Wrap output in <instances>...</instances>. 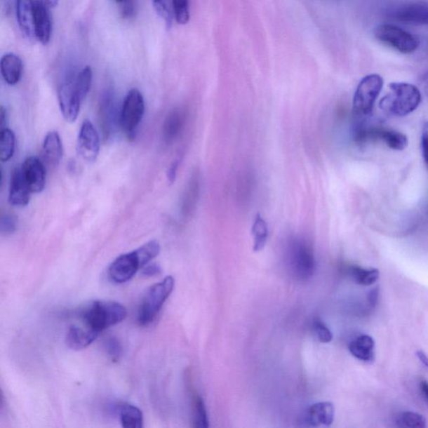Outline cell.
<instances>
[{"instance_id": "8992f818", "label": "cell", "mask_w": 428, "mask_h": 428, "mask_svg": "<svg viewBox=\"0 0 428 428\" xmlns=\"http://www.w3.org/2000/svg\"><path fill=\"white\" fill-rule=\"evenodd\" d=\"M145 112L143 95L137 89L128 91L122 104L119 124L126 138L133 141Z\"/></svg>"}, {"instance_id": "bcb514c9", "label": "cell", "mask_w": 428, "mask_h": 428, "mask_svg": "<svg viewBox=\"0 0 428 428\" xmlns=\"http://www.w3.org/2000/svg\"><path fill=\"white\" fill-rule=\"evenodd\" d=\"M43 2L46 4V7L50 8V10L52 8H55L58 4V1H56V0H45V1Z\"/></svg>"}, {"instance_id": "3957f363", "label": "cell", "mask_w": 428, "mask_h": 428, "mask_svg": "<svg viewBox=\"0 0 428 428\" xmlns=\"http://www.w3.org/2000/svg\"><path fill=\"white\" fill-rule=\"evenodd\" d=\"M174 286L175 279L173 276H168L148 289L138 309V321L140 326H149L155 320L166 300L172 294Z\"/></svg>"}, {"instance_id": "277c9868", "label": "cell", "mask_w": 428, "mask_h": 428, "mask_svg": "<svg viewBox=\"0 0 428 428\" xmlns=\"http://www.w3.org/2000/svg\"><path fill=\"white\" fill-rule=\"evenodd\" d=\"M383 85V78L378 74H370L362 79L353 98V116L355 122L364 121L371 115L375 100L381 93Z\"/></svg>"}, {"instance_id": "e0dca14e", "label": "cell", "mask_w": 428, "mask_h": 428, "mask_svg": "<svg viewBox=\"0 0 428 428\" xmlns=\"http://www.w3.org/2000/svg\"><path fill=\"white\" fill-rule=\"evenodd\" d=\"M99 334L86 326H72L69 327L65 342L67 346L75 351H81L88 347L98 337Z\"/></svg>"}, {"instance_id": "60d3db41", "label": "cell", "mask_w": 428, "mask_h": 428, "mask_svg": "<svg viewBox=\"0 0 428 428\" xmlns=\"http://www.w3.org/2000/svg\"><path fill=\"white\" fill-rule=\"evenodd\" d=\"M420 85L428 98V72L422 74L420 78Z\"/></svg>"}, {"instance_id": "2e32d148", "label": "cell", "mask_w": 428, "mask_h": 428, "mask_svg": "<svg viewBox=\"0 0 428 428\" xmlns=\"http://www.w3.org/2000/svg\"><path fill=\"white\" fill-rule=\"evenodd\" d=\"M43 163L51 168L58 167L63 156V146L60 135L55 131L48 133L43 142Z\"/></svg>"}, {"instance_id": "f546056e", "label": "cell", "mask_w": 428, "mask_h": 428, "mask_svg": "<svg viewBox=\"0 0 428 428\" xmlns=\"http://www.w3.org/2000/svg\"><path fill=\"white\" fill-rule=\"evenodd\" d=\"M91 82H93V71H91L90 67H86L84 69H82L81 71L77 74L75 80L73 81L74 86H75V88L79 95H80L82 100H84L87 94H88L91 86Z\"/></svg>"}, {"instance_id": "6da1fadb", "label": "cell", "mask_w": 428, "mask_h": 428, "mask_svg": "<svg viewBox=\"0 0 428 428\" xmlns=\"http://www.w3.org/2000/svg\"><path fill=\"white\" fill-rule=\"evenodd\" d=\"M126 309L112 300H94L79 312L85 326L98 334L113 326L119 324L126 317Z\"/></svg>"}, {"instance_id": "5bb4252c", "label": "cell", "mask_w": 428, "mask_h": 428, "mask_svg": "<svg viewBox=\"0 0 428 428\" xmlns=\"http://www.w3.org/2000/svg\"><path fill=\"white\" fill-rule=\"evenodd\" d=\"M32 4L36 39L43 45H47L52 32L51 10L43 1H32Z\"/></svg>"}, {"instance_id": "ba28073f", "label": "cell", "mask_w": 428, "mask_h": 428, "mask_svg": "<svg viewBox=\"0 0 428 428\" xmlns=\"http://www.w3.org/2000/svg\"><path fill=\"white\" fill-rule=\"evenodd\" d=\"M289 260L293 274L305 281L313 276L316 261L312 248L302 239H295L290 246Z\"/></svg>"}, {"instance_id": "9a60e30c", "label": "cell", "mask_w": 428, "mask_h": 428, "mask_svg": "<svg viewBox=\"0 0 428 428\" xmlns=\"http://www.w3.org/2000/svg\"><path fill=\"white\" fill-rule=\"evenodd\" d=\"M32 194L21 168H15L11 179L8 202L15 207H25L29 202Z\"/></svg>"}, {"instance_id": "d6a6232c", "label": "cell", "mask_w": 428, "mask_h": 428, "mask_svg": "<svg viewBox=\"0 0 428 428\" xmlns=\"http://www.w3.org/2000/svg\"><path fill=\"white\" fill-rule=\"evenodd\" d=\"M174 17L178 24L185 25L190 18L189 4L185 0H176L173 1Z\"/></svg>"}, {"instance_id": "ab89813d", "label": "cell", "mask_w": 428, "mask_h": 428, "mask_svg": "<svg viewBox=\"0 0 428 428\" xmlns=\"http://www.w3.org/2000/svg\"><path fill=\"white\" fill-rule=\"evenodd\" d=\"M178 165H179V160H175L173 161L172 165L170 166V168H169L168 172V178L170 183H173L174 181H175Z\"/></svg>"}, {"instance_id": "ffe728a7", "label": "cell", "mask_w": 428, "mask_h": 428, "mask_svg": "<svg viewBox=\"0 0 428 428\" xmlns=\"http://www.w3.org/2000/svg\"><path fill=\"white\" fill-rule=\"evenodd\" d=\"M16 15L20 28L26 37L30 39H36L32 1H29V0H19V1H17Z\"/></svg>"}, {"instance_id": "83f0119b", "label": "cell", "mask_w": 428, "mask_h": 428, "mask_svg": "<svg viewBox=\"0 0 428 428\" xmlns=\"http://www.w3.org/2000/svg\"><path fill=\"white\" fill-rule=\"evenodd\" d=\"M396 425L397 428H427V421L421 414L403 412L396 417Z\"/></svg>"}, {"instance_id": "7c38bea8", "label": "cell", "mask_w": 428, "mask_h": 428, "mask_svg": "<svg viewBox=\"0 0 428 428\" xmlns=\"http://www.w3.org/2000/svg\"><path fill=\"white\" fill-rule=\"evenodd\" d=\"M20 168L32 193H41L46 182V165L43 161L36 156H29Z\"/></svg>"}, {"instance_id": "4316f807", "label": "cell", "mask_w": 428, "mask_h": 428, "mask_svg": "<svg viewBox=\"0 0 428 428\" xmlns=\"http://www.w3.org/2000/svg\"><path fill=\"white\" fill-rule=\"evenodd\" d=\"M349 272L354 281L365 286L373 285L380 276L379 270L377 269H364L358 266H352Z\"/></svg>"}, {"instance_id": "4dcf8cb0", "label": "cell", "mask_w": 428, "mask_h": 428, "mask_svg": "<svg viewBox=\"0 0 428 428\" xmlns=\"http://www.w3.org/2000/svg\"><path fill=\"white\" fill-rule=\"evenodd\" d=\"M193 427L209 428L206 407L199 396H195L193 400Z\"/></svg>"}, {"instance_id": "8d00e7d4", "label": "cell", "mask_w": 428, "mask_h": 428, "mask_svg": "<svg viewBox=\"0 0 428 428\" xmlns=\"http://www.w3.org/2000/svg\"><path fill=\"white\" fill-rule=\"evenodd\" d=\"M116 4L122 18L130 20L134 18V16L136 15V3L133 1H119Z\"/></svg>"}, {"instance_id": "ee69618b", "label": "cell", "mask_w": 428, "mask_h": 428, "mask_svg": "<svg viewBox=\"0 0 428 428\" xmlns=\"http://www.w3.org/2000/svg\"><path fill=\"white\" fill-rule=\"evenodd\" d=\"M417 356L422 363L428 368V356L426 355V354L422 351H418L417 352Z\"/></svg>"}, {"instance_id": "f6af8a7d", "label": "cell", "mask_w": 428, "mask_h": 428, "mask_svg": "<svg viewBox=\"0 0 428 428\" xmlns=\"http://www.w3.org/2000/svg\"><path fill=\"white\" fill-rule=\"evenodd\" d=\"M421 391L424 395L425 399L428 403V382L427 381H422L420 383Z\"/></svg>"}, {"instance_id": "603a6c76", "label": "cell", "mask_w": 428, "mask_h": 428, "mask_svg": "<svg viewBox=\"0 0 428 428\" xmlns=\"http://www.w3.org/2000/svg\"><path fill=\"white\" fill-rule=\"evenodd\" d=\"M375 342L368 335H361L349 345V351L358 360L370 362L375 358Z\"/></svg>"}, {"instance_id": "d4e9b609", "label": "cell", "mask_w": 428, "mask_h": 428, "mask_svg": "<svg viewBox=\"0 0 428 428\" xmlns=\"http://www.w3.org/2000/svg\"><path fill=\"white\" fill-rule=\"evenodd\" d=\"M252 233L253 236V251L259 252L265 246L269 236V229L267 222L261 217L260 214H257L255 222H253Z\"/></svg>"}, {"instance_id": "484cf974", "label": "cell", "mask_w": 428, "mask_h": 428, "mask_svg": "<svg viewBox=\"0 0 428 428\" xmlns=\"http://www.w3.org/2000/svg\"><path fill=\"white\" fill-rule=\"evenodd\" d=\"M199 179L194 177L191 179L187 186L185 195H183L182 203V213L185 216H189L194 211L196 199L199 196Z\"/></svg>"}, {"instance_id": "b9f144b4", "label": "cell", "mask_w": 428, "mask_h": 428, "mask_svg": "<svg viewBox=\"0 0 428 428\" xmlns=\"http://www.w3.org/2000/svg\"><path fill=\"white\" fill-rule=\"evenodd\" d=\"M377 299H378V290L374 289V290H371L368 295L369 303L370 304V305H373V307H374V305H375V304H377Z\"/></svg>"}, {"instance_id": "cb8c5ba5", "label": "cell", "mask_w": 428, "mask_h": 428, "mask_svg": "<svg viewBox=\"0 0 428 428\" xmlns=\"http://www.w3.org/2000/svg\"><path fill=\"white\" fill-rule=\"evenodd\" d=\"M120 419L122 428H144L142 410L132 404L121 406Z\"/></svg>"}, {"instance_id": "f1b7e54d", "label": "cell", "mask_w": 428, "mask_h": 428, "mask_svg": "<svg viewBox=\"0 0 428 428\" xmlns=\"http://www.w3.org/2000/svg\"><path fill=\"white\" fill-rule=\"evenodd\" d=\"M15 135L8 128L1 130V140H0V159L8 161L15 154Z\"/></svg>"}, {"instance_id": "52a82bcc", "label": "cell", "mask_w": 428, "mask_h": 428, "mask_svg": "<svg viewBox=\"0 0 428 428\" xmlns=\"http://www.w3.org/2000/svg\"><path fill=\"white\" fill-rule=\"evenodd\" d=\"M375 38L400 53L410 54L420 46V41L414 34L392 25H382L374 30Z\"/></svg>"}, {"instance_id": "4fadbf2b", "label": "cell", "mask_w": 428, "mask_h": 428, "mask_svg": "<svg viewBox=\"0 0 428 428\" xmlns=\"http://www.w3.org/2000/svg\"><path fill=\"white\" fill-rule=\"evenodd\" d=\"M82 99L74 86L73 81L65 83L59 91V104L65 120L74 122L80 112Z\"/></svg>"}, {"instance_id": "7bdbcfd3", "label": "cell", "mask_w": 428, "mask_h": 428, "mask_svg": "<svg viewBox=\"0 0 428 428\" xmlns=\"http://www.w3.org/2000/svg\"><path fill=\"white\" fill-rule=\"evenodd\" d=\"M6 110L4 107H1V110H0V126H1V129H6Z\"/></svg>"}, {"instance_id": "836d02e7", "label": "cell", "mask_w": 428, "mask_h": 428, "mask_svg": "<svg viewBox=\"0 0 428 428\" xmlns=\"http://www.w3.org/2000/svg\"><path fill=\"white\" fill-rule=\"evenodd\" d=\"M104 349L113 361L119 360L123 352L120 340L116 337H108L105 340Z\"/></svg>"}, {"instance_id": "9c48e42d", "label": "cell", "mask_w": 428, "mask_h": 428, "mask_svg": "<svg viewBox=\"0 0 428 428\" xmlns=\"http://www.w3.org/2000/svg\"><path fill=\"white\" fill-rule=\"evenodd\" d=\"M144 268L141 258L136 250L125 253L112 262L107 274L110 281L115 283H123L130 281L140 269Z\"/></svg>"}, {"instance_id": "d6986e66", "label": "cell", "mask_w": 428, "mask_h": 428, "mask_svg": "<svg viewBox=\"0 0 428 428\" xmlns=\"http://www.w3.org/2000/svg\"><path fill=\"white\" fill-rule=\"evenodd\" d=\"M0 69L4 80L7 84L15 86L20 81L23 73V63L18 55L7 53L2 56Z\"/></svg>"}, {"instance_id": "ac0fdd59", "label": "cell", "mask_w": 428, "mask_h": 428, "mask_svg": "<svg viewBox=\"0 0 428 428\" xmlns=\"http://www.w3.org/2000/svg\"><path fill=\"white\" fill-rule=\"evenodd\" d=\"M308 422L314 427H330L334 422L335 407L330 401H322L312 406L308 410Z\"/></svg>"}, {"instance_id": "7402d4cb", "label": "cell", "mask_w": 428, "mask_h": 428, "mask_svg": "<svg viewBox=\"0 0 428 428\" xmlns=\"http://www.w3.org/2000/svg\"><path fill=\"white\" fill-rule=\"evenodd\" d=\"M186 120L185 112L180 109H175L170 112L164 121L163 139L166 143L170 144L175 141L182 133Z\"/></svg>"}, {"instance_id": "30bf717a", "label": "cell", "mask_w": 428, "mask_h": 428, "mask_svg": "<svg viewBox=\"0 0 428 428\" xmlns=\"http://www.w3.org/2000/svg\"><path fill=\"white\" fill-rule=\"evenodd\" d=\"M392 19L405 24L428 25V3L410 2L391 8Z\"/></svg>"}, {"instance_id": "5b68a950", "label": "cell", "mask_w": 428, "mask_h": 428, "mask_svg": "<svg viewBox=\"0 0 428 428\" xmlns=\"http://www.w3.org/2000/svg\"><path fill=\"white\" fill-rule=\"evenodd\" d=\"M353 140L357 144L382 142L392 150L401 151L407 147L408 138L399 131L371 126L365 123H355L353 128Z\"/></svg>"}, {"instance_id": "7a4b0ae2", "label": "cell", "mask_w": 428, "mask_h": 428, "mask_svg": "<svg viewBox=\"0 0 428 428\" xmlns=\"http://www.w3.org/2000/svg\"><path fill=\"white\" fill-rule=\"evenodd\" d=\"M422 102V94L417 87L406 82H392L389 93L384 95L379 107L386 114L405 116L410 114Z\"/></svg>"}, {"instance_id": "d590c367", "label": "cell", "mask_w": 428, "mask_h": 428, "mask_svg": "<svg viewBox=\"0 0 428 428\" xmlns=\"http://www.w3.org/2000/svg\"><path fill=\"white\" fill-rule=\"evenodd\" d=\"M17 218L11 213H4L0 221V230L4 235H11L17 229Z\"/></svg>"}, {"instance_id": "1f68e13d", "label": "cell", "mask_w": 428, "mask_h": 428, "mask_svg": "<svg viewBox=\"0 0 428 428\" xmlns=\"http://www.w3.org/2000/svg\"><path fill=\"white\" fill-rule=\"evenodd\" d=\"M154 7L161 18L163 19L167 29L171 28L174 17L173 2L169 1H154L152 2Z\"/></svg>"}, {"instance_id": "f35d334b", "label": "cell", "mask_w": 428, "mask_h": 428, "mask_svg": "<svg viewBox=\"0 0 428 428\" xmlns=\"http://www.w3.org/2000/svg\"><path fill=\"white\" fill-rule=\"evenodd\" d=\"M161 272V269L160 266L157 265L156 264L147 265L146 267H144L142 270L143 276L145 277L156 276V275L160 274Z\"/></svg>"}, {"instance_id": "e575fe53", "label": "cell", "mask_w": 428, "mask_h": 428, "mask_svg": "<svg viewBox=\"0 0 428 428\" xmlns=\"http://www.w3.org/2000/svg\"><path fill=\"white\" fill-rule=\"evenodd\" d=\"M313 329L318 340L322 343H330L332 339H333L331 331L326 326L325 323L321 320L314 321Z\"/></svg>"}, {"instance_id": "8fae6325", "label": "cell", "mask_w": 428, "mask_h": 428, "mask_svg": "<svg viewBox=\"0 0 428 428\" xmlns=\"http://www.w3.org/2000/svg\"><path fill=\"white\" fill-rule=\"evenodd\" d=\"M78 154L88 163L97 160L100 152V138L97 129L89 120L83 121L77 140Z\"/></svg>"}, {"instance_id": "74e56055", "label": "cell", "mask_w": 428, "mask_h": 428, "mask_svg": "<svg viewBox=\"0 0 428 428\" xmlns=\"http://www.w3.org/2000/svg\"><path fill=\"white\" fill-rule=\"evenodd\" d=\"M421 147L423 160L428 168V121L423 122L422 124Z\"/></svg>"}, {"instance_id": "44dd1931", "label": "cell", "mask_w": 428, "mask_h": 428, "mask_svg": "<svg viewBox=\"0 0 428 428\" xmlns=\"http://www.w3.org/2000/svg\"><path fill=\"white\" fill-rule=\"evenodd\" d=\"M115 105L113 104L112 95L105 94L100 102L99 115L100 125L102 126L105 138L108 139L114 130L116 121Z\"/></svg>"}]
</instances>
